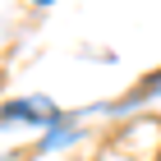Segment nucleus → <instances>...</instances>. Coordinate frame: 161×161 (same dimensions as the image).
Returning a JSON list of instances; mask_svg holds the SVG:
<instances>
[{
	"mask_svg": "<svg viewBox=\"0 0 161 161\" xmlns=\"http://www.w3.org/2000/svg\"><path fill=\"white\" fill-rule=\"evenodd\" d=\"M157 83H161V78H157Z\"/></svg>",
	"mask_w": 161,
	"mask_h": 161,
	"instance_id": "f257e3e1",
	"label": "nucleus"
}]
</instances>
